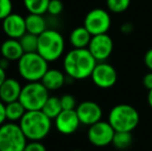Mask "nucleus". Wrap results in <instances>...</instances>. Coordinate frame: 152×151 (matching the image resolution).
Segmentation results:
<instances>
[{"mask_svg":"<svg viewBox=\"0 0 152 151\" xmlns=\"http://www.w3.org/2000/svg\"><path fill=\"white\" fill-rule=\"evenodd\" d=\"M10 62V60H7V59H5V58H3V57H2V58L0 59V66H1L3 69H5V71H6V69H8Z\"/></svg>","mask_w":152,"mask_h":151,"instance_id":"72a5a7b5","label":"nucleus"},{"mask_svg":"<svg viewBox=\"0 0 152 151\" xmlns=\"http://www.w3.org/2000/svg\"><path fill=\"white\" fill-rule=\"evenodd\" d=\"M26 145L27 138L19 124L5 122L0 126V151H24Z\"/></svg>","mask_w":152,"mask_h":151,"instance_id":"0eeeda50","label":"nucleus"},{"mask_svg":"<svg viewBox=\"0 0 152 151\" xmlns=\"http://www.w3.org/2000/svg\"><path fill=\"white\" fill-rule=\"evenodd\" d=\"M130 5V0H107V7L110 12L121 14L127 10Z\"/></svg>","mask_w":152,"mask_h":151,"instance_id":"393cba45","label":"nucleus"},{"mask_svg":"<svg viewBox=\"0 0 152 151\" xmlns=\"http://www.w3.org/2000/svg\"><path fill=\"white\" fill-rule=\"evenodd\" d=\"M23 3L29 14L44 15L48 12L50 0H23Z\"/></svg>","mask_w":152,"mask_h":151,"instance_id":"5701e85b","label":"nucleus"},{"mask_svg":"<svg viewBox=\"0 0 152 151\" xmlns=\"http://www.w3.org/2000/svg\"><path fill=\"white\" fill-rule=\"evenodd\" d=\"M109 123L115 131H130L132 133L139 124L140 115L136 108L126 104L117 105L109 114Z\"/></svg>","mask_w":152,"mask_h":151,"instance_id":"39448f33","label":"nucleus"},{"mask_svg":"<svg viewBox=\"0 0 152 151\" xmlns=\"http://www.w3.org/2000/svg\"><path fill=\"white\" fill-rule=\"evenodd\" d=\"M12 0H0V20L3 21L7 16L12 14Z\"/></svg>","mask_w":152,"mask_h":151,"instance_id":"a878e982","label":"nucleus"},{"mask_svg":"<svg viewBox=\"0 0 152 151\" xmlns=\"http://www.w3.org/2000/svg\"><path fill=\"white\" fill-rule=\"evenodd\" d=\"M91 79L97 87L108 89L116 84L118 76L113 65L106 62H97L91 75Z\"/></svg>","mask_w":152,"mask_h":151,"instance_id":"9b49d317","label":"nucleus"},{"mask_svg":"<svg viewBox=\"0 0 152 151\" xmlns=\"http://www.w3.org/2000/svg\"><path fill=\"white\" fill-rule=\"evenodd\" d=\"M97 64L88 49H72L63 59L65 75L72 80H84L91 77Z\"/></svg>","mask_w":152,"mask_h":151,"instance_id":"f257e3e1","label":"nucleus"},{"mask_svg":"<svg viewBox=\"0 0 152 151\" xmlns=\"http://www.w3.org/2000/svg\"><path fill=\"white\" fill-rule=\"evenodd\" d=\"M81 121L76 110H63L55 119L57 131L62 135H72L79 128Z\"/></svg>","mask_w":152,"mask_h":151,"instance_id":"4468645a","label":"nucleus"},{"mask_svg":"<svg viewBox=\"0 0 152 151\" xmlns=\"http://www.w3.org/2000/svg\"><path fill=\"white\" fill-rule=\"evenodd\" d=\"M134 30V25L129 22H126L124 24H122L121 26V31L124 33V34H129L132 31Z\"/></svg>","mask_w":152,"mask_h":151,"instance_id":"473e14b6","label":"nucleus"},{"mask_svg":"<svg viewBox=\"0 0 152 151\" xmlns=\"http://www.w3.org/2000/svg\"><path fill=\"white\" fill-rule=\"evenodd\" d=\"M143 85L146 89L152 90V71H149L143 77Z\"/></svg>","mask_w":152,"mask_h":151,"instance_id":"c756f323","label":"nucleus"},{"mask_svg":"<svg viewBox=\"0 0 152 151\" xmlns=\"http://www.w3.org/2000/svg\"><path fill=\"white\" fill-rule=\"evenodd\" d=\"M49 69V62L37 52L25 53L18 61V71L27 82H40Z\"/></svg>","mask_w":152,"mask_h":151,"instance_id":"7ed1b4c3","label":"nucleus"},{"mask_svg":"<svg viewBox=\"0 0 152 151\" xmlns=\"http://www.w3.org/2000/svg\"><path fill=\"white\" fill-rule=\"evenodd\" d=\"M65 42L63 36L54 29H47L38 35L37 53L48 62L58 60L63 54Z\"/></svg>","mask_w":152,"mask_h":151,"instance_id":"20e7f679","label":"nucleus"},{"mask_svg":"<svg viewBox=\"0 0 152 151\" xmlns=\"http://www.w3.org/2000/svg\"><path fill=\"white\" fill-rule=\"evenodd\" d=\"M63 10V3L61 0H50L48 6V12L51 16H58Z\"/></svg>","mask_w":152,"mask_h":151,"instance_id":"bb28decb","label":"nucleus"},{"mask_svg":"<svg viewBox=\"0 0 152 151\" xmlns=\"http://www.w3.org/2000/svg\"><path fill=\"white\" fill-rule=\"evenodd\" d=\"M23 86L16 79L7 78L0 86V101L4 104L19 101Z\"/></svg>","mask_w":152,"mask_h":151,"instance_id":"2eb2a0df","label":"nucleus"},{"mask_svg":"<svg viewBox=\"0 0 152 151\" xmlns=\"http://www.w3.org/2000/svg\"><path fill=\"white\" fill-rule=\"evenodd\" d=\"M20 44L23 48L24 53H35L38 48V36L35 34H31L26 32L20 38Z\"/></svg>","mask_w":152,"mask_h":151,"instance_id":"b1692460","label":"nucleus"},{"mask_svg":"<svg viewBox=\"0 0 152 151\" xmlns=\"http://www.w3.org/2000/svg\"><path fill=\"white\" fill-rule=\"evenodd\" d=\"M63 110H76V98L70 94H64L60 97Z\"/></svg>","mask_w":152,"mask_h":151,"instance_id":"cd10ccee","label":"nucleus"},{"mask_svg":"<svg viewBox=\"0 0 152 151\" xmlns=\"http://www.w3.org/2000/svg\"><path fill=\"white\" fill-rule=\"evenodd\" d=\"M6 74H5V69H3L0 66V86L4 83V81L6 80Z\"/></svg>","mask_w":152,"mask_h":151,"instance_id":"f704fd0d","label":"nucleus"},{"mask_svg":"<svg viewBox=\"0 0 152 151\" xmlns=\"http://www.w3.org/2000/svg\"><path fill=\"white\" fill-rule=\"evenodd\" d=\"M25 22H26L27 32L31 34H35L38 36L47 30V22L42 15L29 14L27 17H25Z\"/></svg>","mask_w":152,"mask_h":151,"instance_id":"6ab92c4d","label":"nucleus"},{"mask_svg":"<svg viewBox=\"0 0 152 151\" xmlns=\"http://www.w3.org/2000/svg\"><path fill=\"white\" fill-rule=\"evenodd\" d=\"M114 135L115 129L109 123V121L100 120L89 126L87 137L92 145L96 147H104L112 144Z\"/></svg>","mask_w":152,"mask_h":151,"instance_id":"1a4fd4ad","label":"nucleus"},{"mask_svg":"<svg viewBox=\"0 0 152 151\" xmlns=\"http://www.w3.org/2000/svg\"><path fill=\"white\" fill-rule=\"evenodd\" d=\"M147 101H148L149 106L152 109V90H149V93H148V96H147Z\"/></svg>","mask_w":152,"mask_h":151,"instance_id":"c9c22d12","label":"nucleus"},{"mask_svg":"<svg viewBox=\"0 0 152 151\" xmlns=\"http://www.w3.org/2000/svg\"><path fill=\"white\" fill-rule=\"evenodd\" d=\"M2 29L8 38L20 39L27 32L25 18L19 14H10L2 21Z\"/></svg>","mask_w":152,"mask_h":151,"instance_id":"ddd939ff","label":"nucleus"},{"mask_svg":"<svg viewBox=\"0 0 152 151\" xmlns=\"http://www.w3.org/2000/svg\"><path fill=\"white\" fill-rule=\"evenodd\" d=\"M5 111H6V119L10 120V122L20 121L22 119V117L24 116V114L27 112L20 101L5 104Z\"/></svg>","mask_w":152,"mask_h":151,"instance_id":"412c9836","label":"nucleus"},{"mask_svg":"<svg viewBox=\"0 0 152 151\" xmlns=\"http://www.w3.org/2000/svg\"><path fill=\"white\" fill-rule=\"evenodd\" d=\"M72 151H82V150H79V149H77V150H72Z\"/></svg>","mask_w":152,"mask_h":151,"instance_id":"e433bc0d","label":"nucleus"},{"mask_svg":"<svg viewBox=\"0 0 152 151\" xmlns=\"http://www.w3.org/2000/svg\"><path fill=\"white\" fill-rule=\"evenodd\" d=\"M114 48L113 39L107 33L93 35L88 46L89 52L97 62H104L111 56Z\"/></svg>","mask_w":152,"mask_h":151,"instance_id":"9d476101","label":"nucleus"},{"mask_svg":"<svg viewBox=\"0 0 152 151\" xmlns=\"http://www.w3.org/2000/svg\"><path fill=\"white\" fill-rule=\"evenodd\" d=\"M84 27L91 35L104 34L111 27V17L109 12L102 8L91 9L84 19Z\"/></svg>","mask_w":152,"mask_h":151,"instance_id":"6e6552de","label":"nucleus"},{"mask_svg":"<svg viewBox=\"0 0 152 151\" xmlns=\"http://www.w3.org/2000/svg\"><path fill=\"white\" fill-rule=\"evenodd\" d=\"M92 38L91 33L84 26L77 27L70 32L69 42L74 49H87Z\"/></svg>","mask_w":152,"mask_h":151,"instance_id":"a211bd4d","label":"nucleus"},{"mask_svg":"<svg viewBox=\"0 0 152 151\" xmlns=\"http://www.w3.org/2000/svg\"><path fill=\"white\" fill-rule=\"evenodd\" d=\"M24 151H47V149L40 141H31L30 143H27Z\"/></svg>","mask_w":152,"mask_h":151,"instance_id":"c85d7f7f","label":"nucleus"},{"mask_svg":"<svg viewBox=\"0 0 152 151\" xmlns=\"http://www.w3.org/2000/svg\"><path fill=\"white\" fill-rule=\"evenodd\" d=\"M49 97V90L42 82H28L23 86L19 101L26 111H40Z\"/></svg>","mask_w":152,"mask_h":151,"instance_id":"423d86ee","label":"nucleus"},{"mask_svg":"<svg viewBox=\"0 0 152 151\" xmlns=\"http://www.w3.org/2000/svg\"><path fill=\"white\" fill-rule=\"evenodd\" d=\"M6 121V111H5V104L0 101V126L4 124Z\"/></svg>","mask_w":152,"mask_h":151,"instance_id":"2f4dec72","label":"nucleus"},{"mask_svg":"<svg viewBox=\"0 0 152 151\" xmlns=\"http://www.w3.org/2000/svg\"><path fill=\"white\" fill-rule=\"evenodd\" d=\"M76 112L81 121V124L93 125L94 123L100 121L102 111L99 105L92 101H85L76 108Z\"/></svg>","mask_w":152,"mask_h":151,"instance_id":"f8f14e48","label":"nucleus"},{"mask_svg":"<svg viewBox=\"0 0 152 151\" xmlns=\"http://www.w3.org/2000/svg\"><path fill=\"white\" fill-rule=\"evenodd\" d=\"M42 113L49 117L51 120L56 119L57 116L63 111L61 106L60 97L57 96H50L48 98V101L45 103L44 107L42 109Z\"/></svg>","mask_w":152,"mask_h":151,"instance_id":"aec40b11","label":"nucleus"},{"mask_svg":"<svg viewBox=\"0 0 152 151\" xmlns=\"http://www.w3.org/2000/svg\"><path fill=\"white\" fill-rule=\"evenodd\" d=\"M21 129L27 140L42 141L50 133L52 127V120L42 111H27L20 120Z\"/></svg>","mask_w":152,"mask_h":151,"instance_id":"f03ea898","label":"nucleus"},{"mask_svg":"<svg viewBox=\"0 0 152 151\" xmlns=\"http://www.w3.org/2000/svg\"><path fill=\"white\" fill-rule=\"evenodd\" d=\"M132 137L130 131H115L112 144L115 148L119 150H125L130 147L132 144Z\"/></svg>","mask_w":152,"mask_h":151,"instance_id":"4be33fe9","label":"nucleus"},{"mask_svg":"<svg viewBox=\"0 0 152 151\" xmlns=\"http://www.w3.org/2000/svg\"><path fill=\"white\" fill-rule=\"evenodd\" d=\"M66 77L59 69H48L45 76L42 79V84L48 89L49 91L58 90L65 84Z\"/></svg>","mask_w":152,"mask_h":151,"instance_id":"f3484780","label":"nucleus"},{"mask_svg":"<svg viewBox=\"0 0 152 151\" xmlns=\"http://www.w3.org/2000/svg\"><path fill=\"white\" fill-rule=\"evenodd\" d=\"M144 62L146 64V66L148 67V69L150 71H152V48L149 49L146 52L144 56Z\"/></svg>","mask_w":152,"mask_h":151,"instance_id":"7c9ffc66","label":"nucleus"},{"mask_svg":"<svg viewBox=\"0 0 152 151\" xmlns=\"http://www.w3.org/2000/svg\"><path fill=\"white\" fill-rule=\"evenodd\" d=\"M1 55L3 58L10 61H19V59L25 54L20 40L15 38H7L1 44Z\"/></svg>","mask_w":152,"mask_h":151,"instance_id":"dca6fc26","label":"nucleus"}]
</instances>
